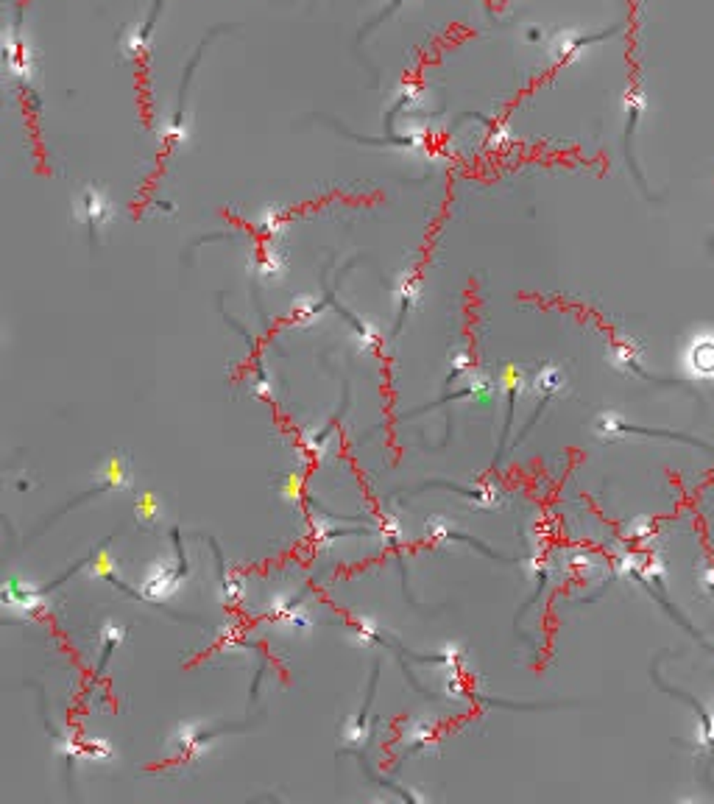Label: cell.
<instances>
[{
	"label": "cell",
	"instance_id": "cell-2",
	"mask_svg": "<svg viewBox=\"0 0 714 804\" xmlns=\"http://www.w3.org/2000/svg\"><path fill=\"white\" fill-rule=\"evenodd\" d=\"M580 48H583V39H578V36H555V56L561 59V62H572L578 53H580Z\"/></svg>",
	"mask_w": 714,
	"mask_h": 804
},
{
	"label": "cell",
	"instance_id": "cell-1",
	"mask_svg": "<svg viewBox=\"0 0 714 804\" xmlns=\"http://www.w3.org/2000/svg\"><path fill=\"white\" fill-rule=\"evenodd\" d=\"M687 369L698 377L714 380V335L706 332L701 338H695L687 349Z\"/></svg>",
	"mask_w": 714,
	"mask_h": 804
}]
</instances>
